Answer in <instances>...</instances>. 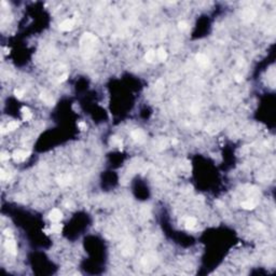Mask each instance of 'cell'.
Returning a JSON list of instances; mask_svg holds the SVG:
<instances>
[{"label":"cell","mask_w":276,"mask_h":276,"mask_svg":"<svg viewBox=\"0 0 276 276\" xmlns=\"http://www.w3.org/2000/svg\"><path fill=\"white\" fill-rule=\"evenodd\" d=\"M3 234H4L7 237H10V238L13 236V233H12V231H11V230H9V229H6V230L3 231Z\"/></svg>","instance_id":"obj_23"},{"label":"cell","mask_w":276,"mask_h":276,"mask_svg":"<svg viewBox=\"0 0 276 276\" xmlns=\"http://www.w3.org/2000/svg\"><path fill=\"white\" fill-rule=\"evenodd\" d=\"M14 95H15V97H16V98H18V99L23 98V95H24V91H23V90H15L14 91Z\"/></svg>","instance_id":"obj_19"},{"label":"cell","mask_w":276,"mask_h":276,"mask_svg":"<svg viewBox=\"0 0 276 276\" xmlns=\"http://www.w3.org/2000/svg\"><path fill=\"white\" fill-rule=\"evenodd\" d=\"M184 225L188 230H192V229L195 228L196 225V219L193 217H187L186 220H184Z\"/></svg>","instance_id":"obj_11"},{"label":"cell","mask_w":276,"mask_h":276,"mask_svg":"<svg viewBox=\"0 0 276 276\" xmlns=\"http://www.w3.org/2000/svg\"><path fill=\"white\" fill-rule=\"evenodd\" d=\"M156 57H158L159 59H160L161 62H164L165 59L167 58V53L166 51L164 50L163 48H160L158 50V52H156Z\"/></svg>","instance_id":"obj_15"},{"label":"cell","mask_w":276,"mask_h":276,"mask_svg":"<svg viewBox=\"0 0 276 276\" xmlns=\"http://www.w3.org/2000/svg\"><path fill=\"white\" fill-rule=\"evenodd\" d=\"M65 206H66V208H73V207H75V206H73V203L71 202V201H66Z\"/></svg>","instance_id":"obj_24"},{"label":"cell","mask_w":276,"mask_h":276,"mask_svg":"<svg viewBox=\"0 0 276 276\" xmlns=\"http://www.w3.org/2000/svg\"><path fill=\"white\" fill-rule=\"evenodd\" d=\"M155 56H156V55H155V52L153 51V50H149V51L146 53V55H145V58H146V61L148 63H152V62H154Z\"/></svg>","instance_id":"obj_17"},{"label":"cell","mask_w":276,"mask_h":276,"mask_svg":"<svg viewBox=\"0 0 276 276\" xmlns=\"http://www.w3.org/2000/svg\"><path fill=\"white\" fill-rule=\"evenodd\" d=\"M30 155L29 151H25V150H16L14 153L12 154V158L14 159L15 162H23Z\"/></svg>","instance_id":"obj_3"},{"label":"cell","mask_w":276,"mask_h":276,"mask_svg":"<svg viewBox=\"0 0 276 276\" xmlns=\"http://www.w3.org/2000/svg\"><path fill=\"white\" fill-rule=\"evenodd\" d=\"M196 62L201 67H207L209 65V59L205 54H197L196 55Z\"/></svg>","instance_id":"obj_8"},{"label":"cell","mask_w":276,"mask_h":276,"mask_svg":"<svg viewBox=\"0 0 276 276\" xmlns=\"http://www.w3.org/2000/svg\"><path fill=\"white\" fill-rule=\"evenodd\" d=\"M73 26H75L73 20H69L68 18V20H65L64 22H62L59 24V29L62 31H69L73 28Z\"/></svg>","instance_id":"obj_5"},{"label":"cell","mask_w":276,"mask_h":276,"mask_svg":"<svg viewBox=\"0 0 276 276\" xmlns=\"http://www.w3.org/2000/svg\"><path fill=\"white\" fill-rule=\"evenodd\" d=\"M62 218H63L62 211L57 208L52 209V210L50 211V214H49V219L51 220L52 222H58V221L62 220Z\"/></svg>","instance_id":"obj_4"},{"label":"cell","mask_w":276,"mask_h":276,"mask_svg":"<svg viewBox=\"0 0 276 276\" xmlns=\"http://www.w3.org/2000/svg\"><path fill=\"white\" fill-rule=\"evenodd\" d=\"M0 176H1V178H2V179H3L4 177H6V172L3 170V168L0 169Z\"/></svg>","instance_id":"obj_27"},{"label":"cell","mask_w":276,"mask_h":276,"mask_svg":"<svg viewBox=\"0 0 276 276\" xmlns=\"http://www.w3.org/2000/svg\"><path fill=\"white\" fill-rule=\"evenodd\" d=\"M242 207L244 209H247V210H251V209H254L255 207H256V203H255L254 201L251 200H247V201H244L242 204Z\"/></svg>","instance_id":"obj_14"},{"label":"cell","mask_w":276,"mask_h":276,"mask_svg":"<svg viewBox=\"0 0 276 276\" xmlns=\"http://www.w3.org/2000/svg\"><path fill=\"white\" fill-rule=\"evenodd\" d=\"M178 28L180 29V30H186L188 28V24L186 22H180L178 24Z\"/></svg>","instance_id":"obj_20"},{"label":"cell","mask_w":276,"mask_h":276,"mask_svg":"<svg viewBox=\"0 0 276 276\" xmlns=\"http://www.w3.org/2000/svg\"><path fill=\"white\" fill-rule=\"evenodd\" d=\"M177 144H178L177 139H173V140H172V145H177Z\"/></svg>","instance_id":"obj_29"},{"label":"cell","mask_w":276,"mask_h":276,"mask_svg":"<svg viewBox=\"0 0 276 276\" xmlns=\"http://www.w3.org/2000/svg\"><path fill=\"white\" fill-rule=\"evenodd\" d=\"M40 98H41V100H42L44 104L48 105V106H53L54 103H55L51 94L48 93V92H45V91L40 94Z\"/></svg>","instance_id":"obj_7"},{"label":"cell","mask_w":276,"mask_h":276,"mask_svg":"<svg viewBox=\"0 0 276 276\" xmlns=\"http://www.w3.org/2000/svg\"><path fill=\"white\" fill-rule=\"evenodd\" d=\"M4 247L8 250L9 254H11L12 256H16L17 254V246H16V242L14 240H12L9 237L7 242L4 243Z\"/></svg>","instance_id":"obj_2"},{"label":"cell","mask_w":276,"mask_h":276,"mask_svg":"<svg viewBox=\"0 0 276 276\" xmlns=\"http://www.w3.org/2000/svg\"><path fill=\"white\" fill-rule=\"evenodd\" d=\"M235 81L236 82H242L243 81V76H241V75H235Z\"/></svg>","instance_id":"obj_26"},{"label":"cell","mask_w":276,"mask_h":276,"mask_svg":"<svg viewBox=\"0 0 276 276\" xmlns=\"http://www.w3.org/2000/svg\"><path fill=\"white\" fill-rule=\"evenodd\" d=\"M96 44H97V39L94 35L90 34V32H85L83 35L81 39V48L84 55L90 56L91 54H93Z\"/></svg>","instance_id":"obj_1"},{"label":"cell","mask_w":276,"mask_h":276,"mask_svg":"<svg viewBox=\"0 0 276 276\" xmlns=\"http://www.w3.org/2000/svg\"><path fill=\"white\" fill-rule=\"evenodd\" d=\"M67 78H68V75H67V73H64V75H62V76L59 77L58 81L59 82H64V81H66V80H67Z\"/></svg>","instance_id":"obj_25"},{"label":"cell","mask_w":276,"mask_h":276,"mask_svg":"<svg viewBox=\"0 0 276 276\" xmlns=\"http://www.w3.org/2000/svg\"><path fill=\"white\" fill-rule=\"evenodd\" d=\"M110 145L112 147H118V148L122 149V139L118 136H112L110 138Z\"/></svg>","instance_id":"obj_13"},{"label":"cell","mask_w":276,"mask_h":276,"mask_svg":"<svg viewBox=\"0 0 276 276\" xmlns=\"http://www.w3.org/2000/svg\"><path fill=\"white\" fill-rule=\"evenodd\" d=\"M254 17H255V12L252 11V10H250V9L245 10L244 13H243V20L246 21V22H250V21H252L254 20Z\"/></svg>","instance_id":"obj_12"},{"label":"cell","mask_w":276,"mask_h":276,"mask_svg":"<svg viewBox=\"0 0 276 276\" xmlns=\"http://www.w3.org/2000/svg\"><path fill=\"white\" fill-rule=\"evenodd\" d=\"M51 230H52V233L59 234L63 230V224H61L59 222H54L53 224L51 225Z\"/></svg>","instance_id":"obj_16"},{"label":"cell","mask_w":276,"mask_h":276,"mask_svg":"<svg viewBox=\"0 0 276 276\" xmlns=\"http://www.w3.org/2000/svg\"><path fill=\"white\" fill-rule=\"evenodd\" d=\"M78 127H79L81 131H85L87 128V125H86V123H85V122L81 121V122H79V123H78Z\"/></svg>","instance_id":"obj_22"},{"label":"cell","mask_w":276,"mask_h":276,"mask_svg":"<svg viewBox=\"0 0 276 276\" xmlns=\"http://www.w3.org/2000/svg\"><path fill=\"white\" fill-rule=\"evenodd\" d=\"M21 111H22V116H23V121H29V120H31L32 119V113H31V111L29 110V108L27 107H22V109H21Z\"/></svg>","instance_id":"obj_9"},{"label":"cell","mask_w":276,"mask_h":276,"mask_svg":"<svg viewBox=\"0 0 276 276\" xmlns=\"http://www.w3.org/2000/svg\"><path fill=\"white\" fill-rule=\"evenodd\" d=\"M57 182L61 184V186H67L71 182V177L69 175H61L58 178H57Z\"/></svg>","instance_id":"obj_10"},{"label":"cell","mask_w":276,"mask_h":276,"mask_svg":"<svg viewBox=\"0 0 276 276\" xmlns=\"http://www.w3.org/2000/svg\"><path fill=\"white\" fill-rule=\"evenodd\" d=\"M145 133L142 130H135L132 132V138L137 142H144L145 141Z\"/></svg>","instance_id":"obj_6"},{"label":"cell","mask_w":276,"mask_h":276,"mask_svg":"<svg viewBox=\"0 0 276 276\" xmlns=\"http://www.w3.org/2000/svg\"><path fill=\"white\" fill-rule=\"evenodd\" d=\"M17 127H18V122L11 121V122H9V124L7 125V130H8V132L9 131H14V130H16Z\"/></svg>","instance_id":"obj_18"},{"label":"cell","mask_w":276,"mask_h":276,"mask_svg":"<svg viewBox=\"0 0 276 276\" xmlns=\"http://www.w3.org/2000/svg\"><path fill=\"white\" fill-rule=\"evenodd\" d=\"M0 159H1V161H7L10 159V154H9L8 152H1V154H0Z\"/></svg>","instance_id":"obj_21"},{"label":"cell","mask_w":276,"mask_h":276,"mask_svg":"<svg viewBox=\"0 0 276 276\" xmlns=\"http://www.w3.org/2000/svg\"><path fill=\"white\" fill-rule=\"evenodd\" d=\"M43 232H44L46 235H49V234L52 233V230H51V229H44V230H43Z\"/></svg>","instance_id":"obj_28"}]
</instances>
